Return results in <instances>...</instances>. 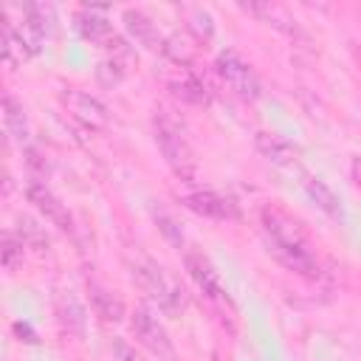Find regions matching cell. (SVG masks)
Returning <instances> with one entry per match:
<instances>
[{
  "label": "cell",
  "instance_id": "6da1fadb",
  "mask_svg": "<svg viewBox=\"0 0 361 361\" xmlns=\"http://www.w3.org/2000/svg\"><path fill=\"white\" fill-rule=\"evenodd\" d=\"M152 133H155V144H158L164 161L169 164V169L180 180H195L197 178V158H195V149L186 138L183 121L178 116H172L169 110H155Z\"/></svg>",
  "mask_w": 361,
  "mask_h": 361
},
{
  "label": "cell",
  "instance_id": "7a4b0ae2",
  "mask_svg": "<svg viewBox=\"0 0 361 361\" xmlns=\"http://www.w3.org/2000/svg\"><path fill=\"white\" fill-rule=\"evenodd\" d=\"M133 279L141 285L144 293H149V299L158 302V307H164L166 313L180 310L183 305V290L155 265V262H138L133 265Z\"/></svg>",
  "mask_w": 361,
  "mask_h": 361
},
{
  "label": "cell",
  "instance_id": "3957f363",
  "mask_svg": "<svg viewBox=\"0 0 361 361\" xmlns=\"http://www.w3.org/2000/svg\"><path fill=\"white\" fill-rule=\"evenodd\" d=\"M214 68H217L220 79H223L240 99L254 102V99L262 96V82H259L257 71H254L240 54H234V51H223V54L217 56Z\"/></svg>",
  "mask_w": 361,
  "mask_h": 361
},
{
  "label": "cell",
  "instance_id": "277c9868",
  "mask_svg": "<svg viewBox=\"0 0 361 361\" xmlns=\"http://www.w3.org/2000/svg\"><path fill=\"white\" fill-rule=\"evenodd\" d=\"M259 217H262V231L268 237V245H279V248H310L307 231L288 212H282L276 206H265L259 212Z\"/></svg>",
  "mask_w": 361,
  "mask_h": 361
},
{
  "label": "cell",
  "instance_id": "5b68a950",
  "mask_svg": "<svg viewBox=\"0 0 361 361\" xmlns=\"http://www.w3.org/2000/svg\"><path fill=\"white\" fill-rule=\"evenodd\" d=\"M59 102H62L65 110H68L73 118H79L85 127H90V130H104V127H110V110H107V104L99 102L96 96H90V93H85V90H76V87H68V90L59 93Z\"/></svg>",
  "mask_w": 361,
  "mask_h": 361
},
{
  "label": "cell",
  "instance_id": "8992f818",
  "mask_svg": "<svg viewBox=\"0 0 361 361\" xmlns=\"http://www.w3.org/2000/svg\"><path fill=\"white\" fill-rule=\"evenodd\" d=\"M25 197H28V203H31L51 226H56L59 231H73V217H71L68 206H65L42 180H31V183L25 186Z\"/></svg>",
  "mask_w": 361,
  "mask_h": 361
},
{
  "label": "cell",
  "instance_id": "52a82bcc",
  "mask_svg": "<svg viewBox=\"0 0 361 361\" xmlns=\"http://www.w3.org/2000/svg\"><path fill=\"white\" fill-rule=\"evenodd\" d=\"M183 265H186L189 276L195 279V285H197L209 299H214V302H228L226 288H223V282H220V274L214 271V265L209 262V257H206L203 251L189 248V251L183 254Z\"/></svg>",
  "mask_w": 361,
  "mask_h": 361
},
{
  "label": "cell",
  "instance_id": "ba28073f",
  "mask_svg": "<svg viewBox=\"0 0 361 361\" xmlns=\"http://www.w3.org/2000/svg\"><path fill=\"white\" fill-rule=\"evenodd\" d=\"M180 203L209 220H237L240 217V206L231 197L217 195V192H189L180 197Z\"/></svg>",
  "mask_w": 361,
  "mask_h": 361
},
{
  "label": "cell",
  "instance_id": "9c48e42d",
  "mask_svg": "<svg viewBox=\"0 0 361 361\" xmlns=\"http://www.w3.org/2000/svg\"><path fill=\"white\" fill-rule=\"evenodd\" d=\"M130 327H133L135 338H138L147 350H152L155 355H164V358H166V355L172 353V344H169V336H166L164 324H161L149 310L135 307L133 316H130Z\"/></svg>",
  "mask_w": 361,
  "mask_h": 361
},
{
  "label": "cell",
  "instance_id": "30bf717a",
  "mask_svg": "<svg viewBox=\"0 0 361 361\" xmlns=\"http://www.w3.org/2000/svg\"><path fill=\"white\" fill-rule=\"evenodd\" d=\"M254 144H257V149L276 166V169H282V172H296V175H302L305 169H302V164H299V152L285 141V138H279V135H274V133H265V130H259L257 135H254Z\"/></svg>",
  "mask_w": 361,
  "mask_h": 361
},
{
  "label": "cell",
  "instance_id": "8fae6325",
  "mask_svg": "<svg viewBox=\"0 0 361 361\" xmlns=\"http://www.w3.org/2000/svg\"><path fill=\"white\" fill-rule=\"evenodd\" d=\"M124 25H127L130 37H133L138 45L164 54V39H166V37H161L158 25H155L144 11H138V8H127V11H124Z\"/></svg>",
  "mask_w": 361,
  "mask_h": 361
},
{
  "label": "cell",
  "instance_id": "7c38bea8",
  "mask_svg": "<svg viewBox=\"0 0 361 361\" xmlns=\"http://www.w3.org/2000/svg\"><path fill=\"white\" fill-rule=\"evenodd\" d=\"M299 183H302L305 195H307L324 214H330V217H341V203H338L336 192H333L322 178H316V175H310V172H302V175H299Z\"/></svg>",
  "mask_w": 361,
  "mask_h": 361
},
{
  "label": "cell",
  "instance_id": "4fadbf2b",
  "mask_svg": "<svg viewBox=\"0 0 361 361\" xmlns=\"http://www.w3.org/2000/svg\"><path fill=\"white\" fill-rule=\"evenodd\" d=\"M87 296H90L93 313H96L102 322H121V319H124V302H121L116 293H110L107 288L90 282V285H87Z\"/></svg>",
  "mask_w": 361,
  "mask_h": 361
},
{
  "label": "cell",
  "instance_id": "5bb4252c",
  "mask_svg": "<svg viewBox=\"0 0 361 361\" xmlns=\"http://www.w3.org/2000/svg\"><path fill=\"white\" fill-rule=\"evenodd\" d=\"M56 316H59V322L68 333H73V336L85 333V307L71 290L56 296Z\"/></svg>",
  "mask_w": 361,
  "mask_h": 361
},
{
  "label": "cell",
  "instance_id": "9a60e30c",
  "mask_svg": "<svg viewBox=\"0 0 361 361\" xmlns=\"http://www.w3.org/2000/svg\"><path fill=\"white\" fill-rule=\"evenodd\" d=\"M76 28L90 42H107L113 37V25L107 23V17L96 14V8H82L76 17Z\"/></svg>",
  "mask_w": 361,
  "mask_h": 361
},
{
  "label": "cell",
  "instance_id": "2e32d148",
  "mask_svg": "<svg viewBox=\"0 0 361 361\" xmlns=\"http://www.w3.org/2000/svg\"><path fill=\"white\" fill-rule=\"evenodd\" d=\"M3 121H6V133L11 138H17L20 144L28 141V116H25L23 104L11 93L3 96Z\"/></svg>",
  "mask_w": 361,
  "mask_h": 361
},
{
  "label": "cell",
  "instance_id": "e0dca14e",
  "mask_svg": "<svg viewBox=\"0 0 361 361\" xmlns=\"http://www.w3.org/2000/svg\"><path fill=\"white\" fill-rule=\"evenodd\" d=\"M169 87H172V93H175L180 102H186V104H195V107H206V104H209V90H206V85H203L195 73H183L180 79L169 82Z\"/></svg>",
  "mask_w": 361,
  "mask_h": 361
},
{
  "label": "cell",
  "instance_id": "ac0fdd59",
  "mask_svg": "<svg viewBox=\"0 0 361 361\" xmlns=\"http://www.w3.org/2000/svg\"><path fill=\"white\" fill-rule=\"evenodd\" d=\"M17 234H20V240L25 243V248H34V251H48V245H51V240H48V234H45V228L42 226H37L31 217H17Z\"/></svg>",
  "mask_w": 361,
  "mask_h": 361
},
{
  "label": "cell",
  "instance_id": "d6986e66",
  "mask_svg": "<svg viewBox=\"0 0 361 361\" xmlns=\"http://www.w3.org/2000/svg\"><path fill=\"white\" fill-rule=\"evenodd\" d=\"M164 54H166L172 62H178L180 68H186V65H192V59H195V45H192L183 34H169V37L164 39Z\"/></svg>",
  "mask_w": 361,
  "mask_h": 361
},
{
  "label": "cell",
  "instance_id": "ffe728a7",
  "mask_svg": "<svg viewBox=\"0 0 361 361\" xmlns=\"http://www.w3.org/2000/svg\"><path fill=\"white\" fill-rule=\"evenodd\" d=\"M23 248H25V243L20 240V234H14V231H6L3 234L0 259H3V268L6 271H17L23 265Z\"/></svg>",
  "mask_w": 361,
  "mask_h": 361
},
{
  "label": "cell",
  "instance_id": "44dd1931",
  "mask_svg": "<svg viewBox=\"0 0 361 361\" xmlns=\"http://www.w3.org/2000/svg\"><path fill=\"white\" fill-rule=\"evenodd\" d=\"M121 79H124V68H121L118 59H102L96 65V82L102 87H118Z\"/></svg>",
  "mask_w": 361,
  "mask_h": 361
},
{
  "label": "cell",
  "instance_id": "7402d4cb",
  "mask_svg": "<svg viewBox=\"0 0 361 361\" xmlns=\"http://www.w3.org/2000/svg\"><path fill=\"white\" fill-rule=\"evenodd\" d=\"M189 28L197 34V39H209L212 37V31H214V25H212V17H209V11H203V8H189Z\"/></svg>",
  "mask_w": 361,
  "mask_h": 361
},
{
  "label": "cell",
  "instance_id": "603a6c76",
  "mask_svg": "<svg viewBox=\"0 0 361 361\" xmlns=\"http://www.w3.org/2000/svg\"><path fill=\"white\" fill-rule=\"evenodd\" d=\"M113 355H116V361H144L135 353V347L130 341H124V338H113Z\"/></svg>",
  "mask_w": 361,
  "mask_h": 361
},
{
  "label": "cell",
  "instance_id": "cb8c5ba5",
  "mask_svg": "<svg viewBox=\"0 0 361 361\" xmlns=\"http://www.w3.org/2000/svg\"><path fill=\"white\" fill-rule=\"evenodd\" d=\"M158 226H161V231H164V234L172 240V245H180V243H183V234L175 228V223H172L166 214H158Z\"/></svg>",
  "mask_w": 361,
  "mask_h": 361
},
{
  "label": "cell",
  "instance_id": "d4e9b609",
  "mask_svg": "<svg viewBox=\"0 0 361 361\" xmlns=\"http://www.w3.org/2000/svg\"><path fill=\"white\" fill-rule=\"evenodd\" d=\"M14 333H17L23 341H28V344H37V333H34L28 324H23V322H14Z\"/></svg>",
  "mask_w": 361,
  "mask_h": 361
},
{
  "label": "cell",
  "instance_id": "484cf974",
  "mask_svg": "<svg viewBox=\"0 0 361 361\" xmlns=\"http://www.w3.org/2000/svg\"><path fill=\"white\" fill-rule=\"evenodd\" d=\"M350 172H353V180L358 183V189H361V158H353V164H350Z\"/></svg>",
  "mask_w": 361,
  "mask_h": 361
}]
</instances>
